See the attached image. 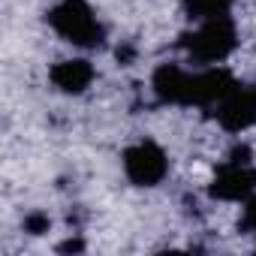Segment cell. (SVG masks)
I'll return each instance as SVG.
<instances>
[{"instance_id": "5b68a950", "label": "cell", "mask_w": 256, "mask_h": 256, "mask_svg": "<svg viewBox=\"0 0 256 256\" xmlns=\"http://www.w3.org/2000/svg\"><path fill=\"white\" fill-rule=\"evenodd\" d=\"M154 96L166 106H196V72H187L175 64H163L151 76Z\"/></svg>"}, {"instance_id": "52a82bcc", "label": "cell", "mask_w": 256, "mask_h": 256, "mask_svg": "<svg viewBox=\"0 0 256 256\" xmlns=\"http://www.w3.org/2000/svg\"><path fill=\"white\" fill-rule=\"evenodd\" d=\"M94 76H96V72H94L90 60H84V58L58 60V64L52 66V72H48L52 84H54L60 94H84V90L90 88Z\"/></svg>"}, {"instance_id": "9c48e42d", "label": "cell", "mask_w": 256, "mask_h": 256, "mask_svg": "<svg viewBox=\"0 0 256 256\" xmlns=\"http://www.w3.org/2000/svg\"><path fill=\"white\" fill-rule=\"evenodd\" d=\"M22 226H24L28 235H46V232L52 229V220H48V214H42V211H30Z\"/></svg>"}, {"instance_id": "ba28073f", "label": "cell", "mask_w": 256, "mask_h": 256, "mask_svg": "<svg viewBox=\"0 0 256 256\" xmlns=\"http://www.w3.org/2000/svg\"><path fill=\"white\" fill-rule=\"evenodd\" d=\"M235 0H184V12L196 22H208L217 16H229Z\"/></svg>"}, {"instance_id": "277c9868", "label": "cell", "mask_w": 256, "mask_h": 256, "mask_svg": "<svg viewBox=\"0 0 256 256\" xmlns=\"http://www.w3.org/2000/svg\"><path fill=\"white\" fill-rule=\"evenodd\" d=\"M256 193V166L253 163H223L208 184V196L220 202H244Z\"/></svg>"}, {"instance_id": "3957f363", "label": "cell", "mask_w": 256, "mask_h": 256, "mask_svg": "<svg viewBox=\"0 0 256 256\" xmlns=\"http://www.w3.org/2000/svg\"><path fill=\"white\" fill-rule=\"evenodd\" d=\"M124 172L136 187H157L169 175V157L157 142L142 139L124 151Z\"/></svg>"}, {"instance_id": "8fae6325", "label": "cell", "mask_w": 256, "mask_h": 256, "mask_svg": "<svg viewBox=\"0 0 256 256\" xmlns=\"http://www.w3.org/2000/svg\"><path fill=\"white\" fill-rule=\"evenodd\" d=\"M226 160H229V163H250V160H253V151H250L247 145H235Z\"/></svg>"}, {"instance_id": "6da1fadb", "label": "cell", "mask_w": 256, "mask_h": 256, "mask_svg": "<svg viewBox=\"0 0 256 256\" xmlns=\"http://www.w3.org/2000/svg\"><path fill=\"white\" fill-rule=\"evenodd\" d=\"M46 18L60 40H66L78 48H100L106 40V28L100 24V18L90 10L88 0H60V4H54L48 10Z\"/></svg>"}, {"instance_id": "4fadbf2b", "label": "cell", "mask_w": 256, "mask_h": 256, "mask_svg": "<svg viewBox=\"0 0 256 256\" xmlns=\"http://www.w3.org/2000/svg\"><path fill=\"white\" fill-rule=\"evenodd\" d=\"M84 244L82 241H66V244H60V250H82Z\"/></svg>"}, {"instance_id": "7c38bea8", "label": "cell", "mask_w": 256, "mask_h": 256, "mask_svg": "<svg viewBox=\"0 0 256 256\" xmlns=\"http://www.w3.org/2000/svg\"><path fill=\"white\" fill-rule=\"evenodd\" d=\"M118 60L120 64H130L133 60V48H118Z\"/></svg>"}, {"instance_id": "8992f818", "label": "cell", "mask_w": 256, "mask_h": 256, "mask_svg": "<svg viewBox=\"0 0 256 256\" xmlns=\"http://www.w3.org/2000/svg\"><path fill=\"white\" fill-rule=\"evenodd\" d=\"M217 124L229 133H244L256 126V88L235 84L220 102H217Z\"/></svg>"}, {"instance_id": "7a4b0ae2", "label": "cell", "mask_w": 256, "mask_h": 256, "mask_svg": "<svg viewBox=\"0 0 256 256\" xmlns=\"http://www.w3.org/2000/svg\"><path fill=\"white\" fill-rule=\"evenodd\" d=\"M235 46H238V30L229 16L208 18L193 34L181 36V48L187 52V58L202 66H214V64L226 60L235 52Z\"/></svg>"}, {"instance_id": "30bf717a", "label": "cell", "mask_w": 256, "mask_h": 256, "mask_svg": "<svg viewBox=\"0 0 256 256\" xmlns=\"http://www.w3.org/2000/svg\"><path fill=\"white\" fill-rule=\"evenodd\" d=\"M241 232H256V193L244 199V211H241Z\"/></svg>"}]
</instances>
